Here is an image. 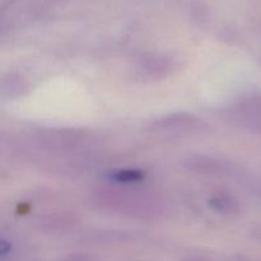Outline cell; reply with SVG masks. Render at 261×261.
<instances>
[{
	"mask_svg": "<svg viewBox=\"0 0 261 261\" xmlns=\"http://www.w3.org/2000/svg\"><path fill=\"white\" fill-rule=\"evenodd\" d=\"M234 120L246 129L261 132V93L242 97L232 109Z\"/></svg>",
	"mask_w": 261,
	"mask_h": 261,
	"instance_id": "6da1fadb",
	"label": "cell"
},
{
	"mask_svg": "<svg viewBox=\"0 0 261 261\" xmlns=\"http://www.w3.org/2000/svg\"><path fill=\"white\" fill-rule=\"evenodd\" d=\"M211 206L216 212L224 214L236 213L239 211V203L228 195H218L211 199Z\"/></svg>",
	"mask_w": 261,
	"mask_h": 261,
	"instance_id": "7a4b0ae2",
	"label": "cell"
},
{
	"mask_svg": "<svg viewBox=\"0 0 261 261\" xmlns=\"http://www.w3.org/2000/svg\"><path fill=\"white\" fill-rule=\"evenodd\" d=\"M144 178V172L140 170H120L111 175V180L116 182H138Z\"/></svg>",
	"mask_w": 261,
	"mask_h": 261,
	"instance_id": "3957f363",
	"label": "cell"
},
{
	"mask_svg": "<svg viewBox=\"0 0 261 261\" xmlns=\"http://www.w3.org/2000/svg\"><path fill=\"white\" fill-rule=\"evenodd\" d=\"M143 68L147 71H152V73L160 74L162 71L167 70V63H166L165 59L162 58H152L150 56L149 59L143 61Z\"/></svg>",
	"mask_w": 261,
	"mask_h": 261,
	"instance_id": "277c9868",
	"label": "cell"
},
{
	"mask_svg": "<svg viewBox=\"0 0 261 261\" xmlns=\"http://www.w3.org/2000/svg\"><path fill=\"white\" fill-rule=\"evenodd\" d=\"M9 251H10L9 242L4 241V240H0V256H4V255H7Z\"/></svg>",
	"mask_w": 261,
	"mask_h": 261,
	"instance_id": "5b68a950",
	"label": "cell"
},
{
	"mask_svg": "<svg viewBox=\"0 0 261 261\" xmlns=\"http://www.w3.org/2000/svg\"><path fill=\"white\" fill-rule=\"evenodd\" d=\"M68 261H94V260L87 256H74V257H70V259H68Z\"/></svg>",
	"mask_w": 261,
	"mask_h": 261,
	"instance_id": "8992f818",
	"label": "cell"
},
{
	"mask_svg": "<svg viewBox=\"0 0 261 261\" xmlns=\"http://www.w3.org/2000/svg\"><path fill=\"white\" fill-rule=\"evenodd\" d=\"M257 194H259L260 198H261V184L259 185V189H257Z\"/></svg>",
	"mask_w": 261,
	"mask_h": 261,
	"instance_id": "52a82bcc",
	"label": "cell"
}]
</instances>
